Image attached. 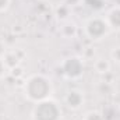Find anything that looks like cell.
Wrapping results in <instances>:
<instances>
[{
  "label": "cell",
  "mask_w": 120,
  "mask_h": 120,
  "mask_svg": "<svg viewBox=\"0 0 120 120\" xmlns=\"http://www.w3.org/2000/svg\"><path fill=\"white\" fill-rule=\"evenodd\" d=\"M22 92H24V96L30 102L38 103V102H42L45 99L52 98L53 82L45 74L35 73L25 80L24 87H22Z\"/></svg>",
  "instance_id": "cell-1"
},
{
  "label": "cell",
  "mask_w": 120,
  "mask_h": 120,
  "mask_svg": "<svg viewBox=\"0 0 120 120\" xmlns=\"http://www.w3.org/2000/svg\"><path fill=\"white\" fill-rule=\"evenodd\" d=\"M61 116L60 105L52 98L35 103L31 110V120H61Z\"/></svg>",
  "instance_id": "cell-2"
},
{
  "label": "cell",
  "mask_w": 120,
  "mask_h": 120,
  "mask_svg": "<svg viewBox=\"0 0 120 120\" xmlns=\"http://www.w3.org/2000/svg\"><path fill=\"white\" fill-rule=\"evenodd\" d=\"M110 31L112 30L105 17H99V15L91 17L84 24V34L91 41H102L105 36L109 35Z\"/></svg>",
  "instance_id": "cell-3"
},
{
  "label": "cell",
  "mask_w": 120,
  "mask_h": 120,
  "mask_svg": "<svg viewBox=\"0 0 120 120\" xmlns=\"http://www.w3.org/2000/svg\"><path fill=\"white\" fill-rule=\"evenodd\" d=\"M60 70L67 80H78L84 74V61L80 56H70L61 61Z\"/></svg>",
  "instance_id": "cell-4"
},
{
  "label": "cell",
  "mask_w": 120,
  "mask_h": 120,
  "mask_svg": "<svg viewBox=\"0 0 120 120\" xmlns=\"http://www.w3.org/2000/svg\"><path fill=\"white\" fill-rule=\"evenodd\" d=\"M84 102H85L84 94H82V91H80V90H70L66 94V96H64V103L71 110L81 109V106L84 105Z\"/></svg>",
  "instance_id": "cell-5"
},
{
  "label": "cell",
  "mask_w": 120,
  "mask_h": 120,
  "mask_svg": "<svg viewBox=\"0 0 120 120\" xmlns=\"http://www.w3.org/2000/svg\"><path fill=\"white\" fill-rule=\"evenodd\" d=\"M110 30H117L120 31V6H116V7H112L108 14L105 15Z\"/></svg>",
  "instance_id": "cell-6"
},
{
  "label": "cell",
  "mask_w": 120,
  "mask_h": 120,
  "mask_svg": "<svg viewBox=\"0 0 120 120\" xmlns=\"http://www.w3.org/2000/svg\"><path fill=\"white\" fill-rule=\"evenodd\" d=\"M94 68H95V71L99 73V74H106V73L110 70V61L106 60V59L99 57V59L95 60V63H94Z\"/></svg>",
  "instance_id": "cell-7"
},
{
  "label": "cell",
  "mask_w": 120,
  "mask_h": 120,
  "mask_svg": "<svg viewBox=\"0 0 120 120\" xmlns=\"http://www.w3.org/2000/svg\"><path fill=\"white\" fill-rule=\"evenodd\" d=\"M82 120H105V116L98 110H90V112L85 113Z\"/></svg>",
  "instance_id": "cell-8"
},
{
  "label": "cell",
  "mask_w": 120,
  "mask_h": 120,
  "mask_svg": "<svg viewBox=\"0 0 120 120\" xmlns=\"http://www.w3.org/2000/svg\"><path fill=\"white\" fill-rule=\"evenodd\" d=\"M110 57H112V60H113V61L120 63V46L115 48V49L110 52Z\"/></svg>",
  "instance_id": "cell-9"
},
{
  "label": "cell",
  "mask_w": 120,
  "mask_h": 120,
  "mask_svg": "<svg viewBox=\"0 0 120 120\" xmlns=\"http://www.w3.org/2000/svg\"><path fill=\"white\" fill-rule=\"evenodd\" d=\"M10 4H11V0H0V13L7 11Z\"/></svg>",
  "instance_id": "cell-10"
},
{
  "label": "cell",
  "mask_w": 120,
  "mask_h": 120,
  "mask_svg": "<svg viewBox=\"0 0 120 120\" xmlns=\"http://www.w3.org/2000/svg\"><path fill=\"white\" fill-rule=\"evenodd\" d=\"M7 73V66H6V63H4V60L0 57V78L1 77H4V74Z\"/></svg>",
  "instance_id": "cell-11"
},
{
  "label": "cell",
  "mask_w": 120,
  "mask_h": 120,
  "mask_svg": "<svg viewBox=\"0 0 120 120\" xmlns=\"http://www.w3.org/2000/svg\"><path fill=\"white\" fill-rule=\"evenodd\" d=\"M74 120H82V119H74Z\"/></svg>",
  "instance_id": "cell-12"
}]
</instances>
